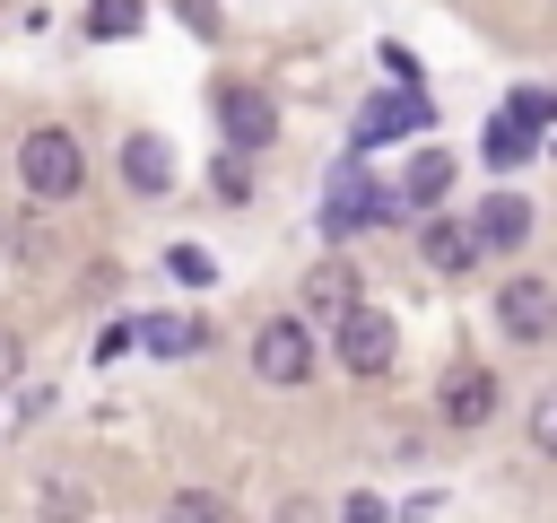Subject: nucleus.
<instances>
[{
    "label": "nucleus",
    "mask_w": 557,
    "mask_h": 523,
    "mask_svg": "<svg viewBox=\"0 0 557 523\" xmlns=\"http://www.w3.org/2000/svg\"><path fill=\"white\" fill-rule=\"evenodd\" d=\"M392 131H426V96H383V105L357 113V139H366V148L392 139Z\"/></svg>",
    "instance_id": "obj_10"
},
{
    "label": "nucleus",
    "mask_w": 557,
    "mask_h": 523,
    "mask_svg": "<svg viewBox=\"0 0 557 523\" xmlns=\"http://www.w3.org/2000/svg\"><path fill=\"white\" fill-rule=\"evenodd\" d=\"M209 183H218V200H252V148L226 139V157H209Z\"/></svg>",
    "instance_id": "obj_13"
},
{
    "label": "nucleus",
    "mask_w": 557,
    "mask_h": 523,
    "mask_svg": "<svg viewBox=\"0 0 557 523\" xmlns=\"http://www.w3.org/2000/svg\"><path fill=\"white\" fill-rule=\"evenodd\" d=\"M165 270H174L183 288H209V279H218V262H209L200 244H174V253H165Z\"/></svg>",
    "instance_id": "obj_17"
},
{
    "label": "nucleus",
    "mask_w": 557,
    "mask_h": 523,
    "mask_svg": "<svg viewBox=\"0 0 557 523\" xmlns=\"http://www.w3.org/2000/svg\"><path fill=\"white\" fill-rule=\"evenodd\" d=\"M366 218H374V192H366L357 174H339V192H331V227L348 235V227H366Z\"/></svg>",
    "instance_id": "obj_15"
},
{
    "label": "nucleus",
    "mask_w": 557,
    "mask_h": 523,
    "mask_svg": "<svg viewBox=\"0 0 557 523\" xmlns=\"http://www.w3.org/2000/svg\"><path fill=\"white\" fill-rule=\"evenodd\" d=\"M513 113H531V122H557V96H548V87H522V96H513Z\"/></svg>",
    "instance_id": "obj_19"
},
{
    "label": "nucleus",
    "mask_w": 557,
    "mask_h": 523,
    "mask_svg": "<svg viewBox=\"0 0 557 523\" xmlns=\"http://www.w3.org/2000/svg\"><path fill=\"white\" fill-rule=\"evenodd\" d=\"M139 17H148L139 0H96V9H87V35H104V44H113V35H139Z\"/></svg>",
    "instance_id": "obj_16"
},
{
    "label": "nucleus",
    "mask_w": 557,
    "mask_h": 523,
    "mask_svg": "<svg viewBox=\"0 0 557 523\" xmlns=\"http://www.w3.org/2000/svg\"><path fill=\"white\" fill-rule=\"evenodd\" d=\"M122 183H131L139 200H157V192L174 183V157H165L157 131H131V139H122Z\"/></svg>",
    "instance_id": "obj_7"
},
{
    "label": "nucleus",
    "mask_w": 557,
    "mask_h": 523,
    "mask_svg": "<svg viewBox=\"0 0 557 523\" xmlns=\"http://www.w3.org/2000/svg\"><path fill=\"white\" fill-rule=\"evenodd\" d=\"M209 113H218V131H226L235 148H270V139H278V96L252 87V78H218V87H209Z\"/></svg>",
    "instance_id": "obj_2"
},
{
    "label": "nucleus",
    "mask_w": 557,
    "mask_h": 523,
    "mask_svg": "<svg viewBox=\"0 0 557 523\" xmlns=\"http://www.w3.org/2000/svg\"><path fill=\"white\" fill-rule=\"evenodd\" d=\"M444 183H453V157H444V148H418L400 192H409V200H444Z\"/></svg>",
    "instance_id": "obj_14"
},
{
    "label": "nucleus",
    "mask_w": 557,
    "mask_h": 523,
    "mask_svg": "<svg viewBox=\"0 0 557 523\" xmlns=\"http://www.w3.org/2000/svg\"><path fill=\"white\" fill-rule=\"evenodd\" d=\"M17 384V331H0V392Z\"/></svg>",
    "instance_id": "obj_20"
},
{
    "label": "nucleus",
    "mask_w": 557,
    "mask_h": 523,
    "mask_svg": "<svg viewBox=\"0 0 557 523\" xmlns=\"http://www.w3.org/2000/svg\"><path fill=\"white\" fill-rule=\"evenodd\" d=\"M496 331H505L513 349H540V340L557 331V288H548L540 270H513V279L496 288Z\"/></svg>",
    "instance_id": "obj_3"
},
{
    "label": "nucleus",
    "mask_w": 557,
    "mask_h": 523,
    "mask_svg": "<svg viewBox=\"0 0 557 523\" xmlns=\"http://www.w3.org/2000/svg\"><path fill=\"white\" fill-rule=\"evenodd\" d=\"M252 375H261V384H305V375H313V331H305L296 314H270V323L252 331Z\"/></svg>",
    "instance_id": "obj_5"
},
{
    "label": "nucleus",
    "mask_w": 557,
    "mask_h": 523,
    "mask_svg": "<svg viewBox=\"0 0 557 523\" xmlns=\"http://www.w3.org/2000/svg\"><path fill=\"white\" fill-rule=\"evenodd\" d=\"M470 227H479L487 253H513V244L531 235V200H522V192H487V209H479Z\"/></svg>",
    "instance_id": "obj_9"
},
{
    "label": "nucleus",
    "mask_w": 557,
    "mask_h": 523,
    "mask_svg": "<svg viewBox=\"0 0 557 523\" xmlns=\"http://www.w3.org/2000/svg\"><path fill=\"white\" fill-rule=\"evenodd\" d=\"M418 253H426V270H470L487 244H479V227H461V218H426V227H418Z\"/></svg>",
    "instance_id": "obj_8"
},
{
    "label": "nucleus",
    "mask_w": 557,
    "mask_h": 523,
    "mask_svg": "<svg viewBox=\"0 0 557 523\" xmlns=\"http://www.w3.org/2000/svg\"><path fill=\"white\" fill-rule=\"evenodd\" d=\"M487 157H496V166H522V157H531V113L505 105V122H487Z\"/></svg>",
    "instance_id": "obj_12"
},
{
    "label": "nucleus",
    "mask_w": 557,
    "mask_h": 523,
    "mask_svg": "<svg viewBox=\"0 0 557 523\" xmlns=\"http://www.w3.org/2000/svg\"><path fill=\"white\" fill-rule=\"evenodd\" d=\"M435 410H444L453 427H487V418H496V375H487L479 357H453L444 384H435Z\"/></svg>",
    "instance_id": "obj_6"
},
{
    "label": "nucleus",
    "mask_w": 557,
    "mask_h": 523,
    "mask_svg": "<svg viewBox=\"0 0 557 523\" xmlns=\"http://www.w3.org/2000/svg\"><path fill=\"white\" fill-rule=\"evenodd\" d=\"M531 445L557 462V384H540V401H531Z\"/></svg>",
    "instance_id": "obj_18"
},
{
    "label": "nucleus",
    "mask_w": 557,
    "mask_h": 523,
    "mask_svg": "<svg viewBox=\"0 0 557 523\" xmlns=\"http://www.w3.org/2000/svg\"><path fill=\"white\" fill-rule=\"evenodd\" d=\"M17 183L52 209V200H78L87 192V148H78V131H61V122H44V131H26L17 139Z\"/></svg>",
    "instance_id": "obj_1"
},
{
    "label": "nucleus",
    "mask_w": 557,
    "mask_h": 523,
    "mask_svg": "<svg viewBox=\"0 0 557 523\" xmlns=\"http://www.w3.org/2000/svg\"><path fill=\"white\" fill-rule=\"evenodd\" d=\"M305 296H313V314H348V305H366V279L357 270H313Z\"/></svg>",
    "instance_id": "obj_11"
},
{
    "label": "nucleus",
    "mask_w": 557,
    "mask_h": 523,
    "mask_svg": "<svg viewBox=\"0 0 557 523\" xmlns=\"http://www.w3.org/2000/svg\"><path fill=\"white\" fill-rule=\"evenodd\" d=\"M392 349H400V331H392L383 305H348V314H331V357H339L348 375H383Z\"/></svg>",
    "instance_id": "obj_4"
}]
</instances>
